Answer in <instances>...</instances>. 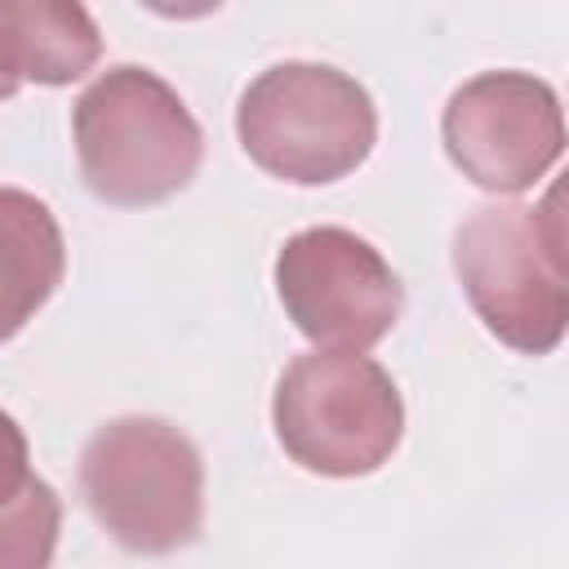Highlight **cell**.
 Instances as JSON below:
<instances>
[{
    "label": "cell",
    "instance_id": "6da1fadb",
    "mask_svg": "<svg viewBox=\"0 0 569 569\" xmlns=\"http://www.w3.org/2000/svg\"><path fill=\"white\" fill-rule=\"evenodd\" d=\"M71 138L84 187L120 209L178 196L204 156V133L178 89L133 62L102 71L76 98Z\"/></svg>",
    "mask_w": 569,
    "mask_h": 569
},
{
    "label": "cell",
    "instance_id": "7a4b0ae2",
    "mask_svg": "<svg viewBox=\"0 0 569 569\" xmlns=\"http://www.w3.org/2000/svg\"><path fill=\"white\" fill-rule=\"evenodd\" d=\"M453 271L485 329L520 356H547L565 338L569 276L560 191L542 204H480L453 236Z\"/></svg>",
    "mask_w": 569,
    "mask_h": 569
},
{
    "label": "cell",
    "instance_id": "3957f363",
    "mask_svg": "<svg viewBox=\"0 0 569 569\" xmlns=\"http://www.w3.org/2000/svg\"><path fill=\"white\" fill-rule=\"evenodd\" d=\"M76 480L98 529L129 551H178L204 525L200 449L164 418L129 413L102 422L80 449Z\"/></svg>",
    "mask_w": 569,
    "mask_h": 569
},
{
    "label": "cell",
    "instance_id": "277c9868",
    "mask_svg": "<svg viewBox=\"0 0 569 569\" xmlns=\"http://www.w3.org/2000/svg\"><path fill=\"white\" fill-rule=\"evenodd\" d=\"M244 156L293 187H325L360 169L378 142V111L360 80L325 62L267 67L236 107Z\"/></svg>",
    "mask_w": 569,
    "mask_h": 569
},
{
    "label": "cell",
    "instance_id": "5b68a950",
    "mask_svg": "<svg viewBox=\"0 0 569 569\" xmlns=\"http://www.w3.org/2000/svg\"><path fill=\"white\" fill-rule=\"evenodd\" d=\"M271 422L280 449L316 476H369L400 436L405 405L391 373L365 351H311L298 356L271 396Z\"/></svg>",
    "mask_w": 569,
    "mask_h": 569
},
{
    "label": "cell",
    "instance_id": "8992f818",
    "mask_svg": "<svg viewBox=\"0 0 569 569\" xmlns=\"http://www.w3.org/2000/svg\"><path fill=\"white\" fill-rule=\"evenodd\" d=\"M276 293L298 333L325 351H369L405 307L391 262L347 227L289 236L276 253Z\"/></svg>",
    "mask_w": 569,
    "mask_h": 569
},
{
    "label": "cell",
    "instance_id": "52a82bcc",
    "mask_svg": "<svg viewBox=\"0 0 569 569\" xmlns=\"http://www.w3.org/2000/svg\"><path fill=\"white\" fill-rule=\"evenodd\" d=\"M440 133L462 178L493 196L529 191L565 151L560 98L529 71H480L458 84Z\"/></svg>",
    "mask_w": 569,
    "mask_h": 569
},
{
    "label": "cell",
    "instance_id": "ba28073f",
    "mask_svg": "<svg viewBox=\"0 0 569 569\" xmlns=\"http://www.w3.org/2000/svg\"><path fill=\"white\" fill-rule=\"evenodd\" d=\"M102 58L84 0H0V98L22 84H71Z\"/></svg>",
    "mask_w": 569,
    "mask_h": 569
},
{
    "label": "cell",
    "instance_id": "9c48e42d",
    "mask_svg": "<svg viewBox=\"0 0 569 569\" xmlns=\"http://www.w3.org/2000/svg\"><path fill=\"white\" fill-rule=\"evenodd\" d=\"M62 271L67 244L53 209L22 187H0V347L53 298Z\"/></svg>",
    "mask_w": 569,
    "mask_h": 569
},
{
    "label": "cell",
    "instance_id": "30bf717a",
    "mask_svg": "<svg viewBox=\"0 0 569 569\" xmlns=\"http://www.w3.org/2000/svg\"><path fill=\"white\" fill-rule=\"evenodd\" d=\"M62 502L31 467L22 427L0 409V569H40L53 560Z\"/></svg>",
    "mask_w": 569,
    "mask_h": 569
},
{
    "label": "cell",
    "instance_id": "8fae6325",
    "mask_svg": "<svg viewBox=\"0 0 569 569\" xmlns=\"http://www.w3.org/2000/svg\"><path fill=\"white\" fill-rule=\"evenodd\" d=\"M138 4H147V9L160 13V18H178V22H187V18H204V13H213L222 0H138Z\"/></svg>",
    "mask_w": 569,
    "mask_h": 569
}]
</instances>
